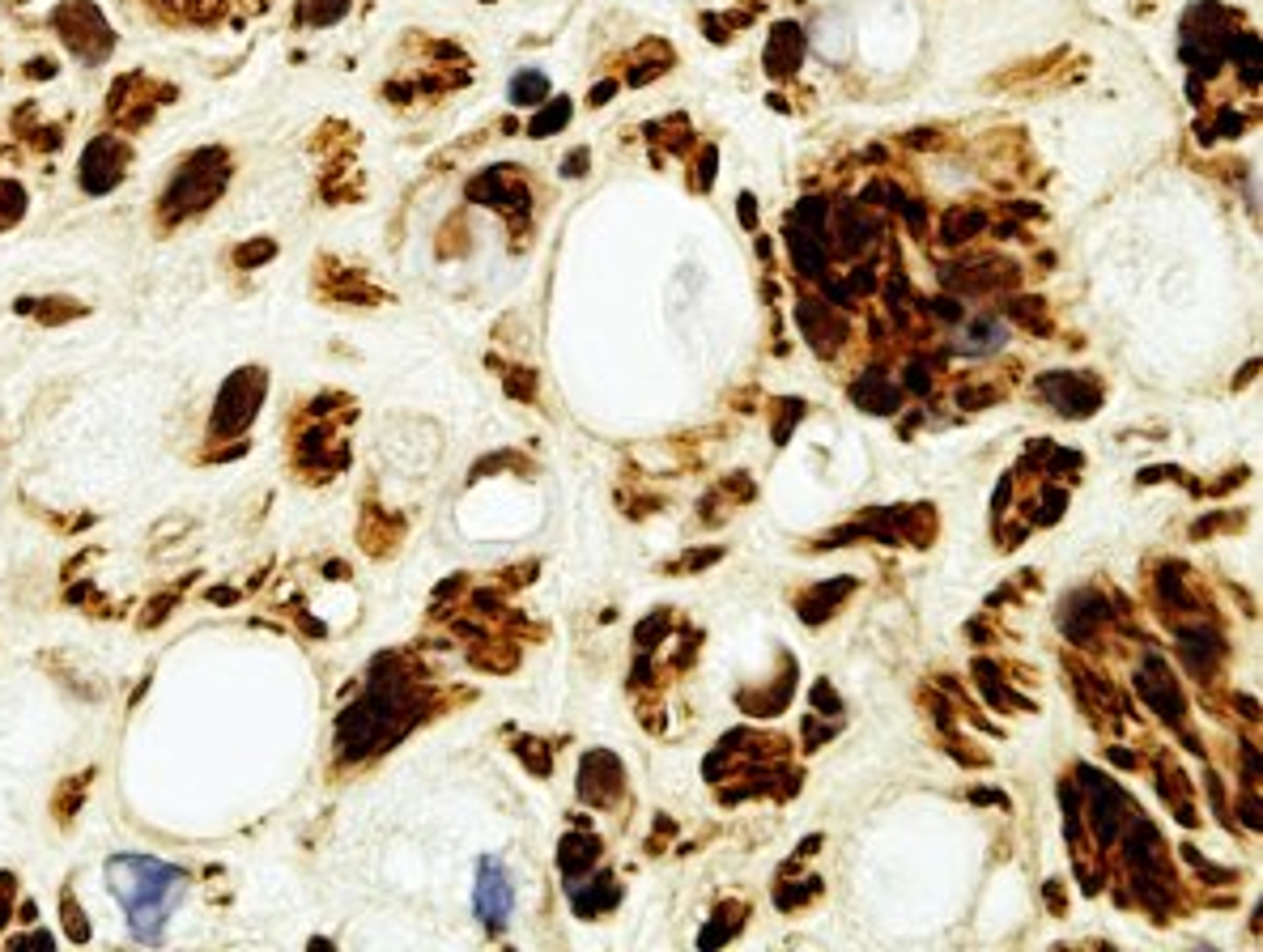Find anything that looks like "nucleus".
<instances>
[{
    "label": "nucleus",
    "instance_id": "nucleus-1",
    "mask_svg": "<svg viewBox=\"0 0 1263 952\" xmlns=\"http://www.w3.org/2000/svg\"><path fill=\"white\" fill-rule=\"evenodd\" d=\"M187 872L175 864H162L154 855H116L107 859V889L124 906L128 931L141 944H162L171 914L187 897Z\"/></svg>",
    "mask_w": 1263,
    "mask_h": 952
},
{
    "label": "nucleus",
    "instance_id": "nucleus-2",
    "mask_svg": "<svg viewBox=\"0 0 1263 952\" xmlns=\"http://www.w3.org/2000/svg\"><path fill=\"white\" fill-rule=\"evenodd\" d=\"M421 710H426V702H421V693L404 676H375L366 685V693L341 714V723H337V749L349 762L370 757V753L387 749L392 740H400Z\"/></svg>",
    "mask_w": 1263,
    "mask_h": 952
},
{
    "label": "nucleus",
    "instance_id": "nucleus-3",
    "mask_svg": "<svg viewBox=\"0 0 1263 952\" xmlns=\"http://www.w3.org/2000/svg\"><path fill=\"white\" fill-rule=\"evenodd\" d=\"M222 183H226V162H222V154H196L192 166H183L179 179H175V183L166 187V196H162L166 214H171V218H183V214H192V208H204V200H214V196L222 191Z\"/></svg>",
    "mask_w": 1263,
    "mask_h": 952
},
{
    "label": "nucleus",
    "instance_id": "nucleus-4",
    "mask_svg": "<svg viewBox=\"0 0 1263 952\" xmlns=\"http://www.w3.org/2000/svg\"><path fill=\"white\" fill-rule=\"evenodd\" d=\"M264 400V374L260 370H243L235 374L222 396H218V412H214V430L218 434H239L247 421L256 417V404Z\"/></svg>",
    "mask_w": 1263,
    "mask_h": 952
},
{
    "label": "nucleus",
    "instance_id": "nucleus-5",
    "mask_svg": "<svg viewBox=\"0 0 1263 952\" xmlns=\"http://www.w3.org/2000/svg\"><path fill=\"white\" fill-rule=\"evenodd\" d=\"M1136 689H1140V697L1148 702V710H1157L1170 727H1179L1183 723V714H1187V702H1183V693H1179V685H1175V676L1166 672V664L1157 660V655H1148L1144 660V668L1136 672Z\"/></svg>",
    "mask_w": 1263,
    "mask_h": 952
},
{
    "label": "nucleus",
    "instance_id": "nucleus-6",
    "mask_svg": "<svg viewBox=\"0 0 1263 952\" xmlns=\"http://www.w3.org/2000/svg\"><path fill=\"white\" fill-rule=\"evenodd\" d=\"M510 902H515V893H510V880H506L502 864H498V859H481V868H477V889H473V910H477V918H481L485 927H502V918L510 914Z\"/></svg>",
    "mask_w": 1263,
    "mask_h": 952
},
{
    "label": "nucleus",
    "instance_id": "nucleus-7",
    "mask_svg": "<svg viewBox=\"0 0 1263 952\" xmlns=\"http://www.w3.org/2000/svg\"><path fill=\"white\" fill-rule=\"evenodd\" d=\"M1081 778H1085V791L1094 799V808H1089L1094 833H1098L1102 846H1110L1119 837V829H1123V791L1110 778H1102L1098 770H1081Z\"/></svg>",
    "mask_w": 1263,
    "mask_h": 952
},
{
    "label": "nucleus",
    "instance_id": "nucleus-8",
    "mask_svg": "<svg viewBox=\"0 0 1263 952\" xmlns=\"http://www.w3.org/2000/svg\"><path fill=\"white\" fill-rule=\"evenodd\" d=\"M1042 396L1056 404L1064 417H1089L1102 404V391L1089 379H1081V374H1046L1042 379Z\"/></svg>",
    "mask_w": 1263,
    "mask_h": 952
},
{
    "label": "nucleus",
    "instance_id": "nucleus-9",
    "mask_svg": "<svg viewBox=\"0 0 1263 952\" xmlns=\"http://www.w3.org/2000/svg\"><path fill=\"white\" fill-rule=\"evenodd\" d=\"M1183 660H1187V668L1191 672H1200V676H1208L1217 664H1221V655H1225V639L1212 629V625H1191V629H1183Z\"/></svg>",
    "mask_w": 1263,
    "mask_h": 952
},
{
    "label": "nucleus",
    "instance_id": "nucleus-10",
    "mask_svg": "<svg viewBox=\"0 0 1263 952\" xmlns=\"http://www.w3.org/2000/svg\"><path fill=\"white\" fill-rule=\"evenodd\" d=\"M1123 859L1131 872H1157L1162 868V833L1148 821H1131V829L1123 837Z\"/></svg>",
    "mask_w": 1263,
    "mask_h": 952
},
{
    "label": "nucleus",
    "instance_id": "nucleus-11",
    "mask_svg": "<svg viewBox=\"0 0 1263 952\" xmlns=\"http://www.w3.org/2000/svg\"><path fill=\"white\" fill-rule=\"evenodd\" d=\"M800 324L813 337V349H821V353H834L842 345V337H847V328H842L838 320H829L825 302H800Z\"/></svg>",
    "mask_w": 1263,
    "mask_h": 952
},
{
    "label": "nucleus",
    "instance_id": "nucleus-12",
    "mask_svg": "<svg viewBox=\"0 0 1263 952\" xmlns=\"http://www.w3.org/2000/svg\"><path fill=\"white\" fill-rule=\"evenodd\" d=\"M617 783H621V766H617V757H613V753L604 757V774H596V762H592V753L583 757L579 795H583L587 804H608V799L617 795Z\"/></svg>",
    "mask_w": 1263,
    "mask_h": 952
},
{
    "label": "nucleus",
    "instance_id": "nucleus-13",
    "mask_svg": "<svg viewBox=\"0 0 1263 952\" xmlns=\"http://www.w3.org/2000/svg\"><path fill=\"white\" fill-rule=\"evenodd\" d=\"M851 400H856L860 408H868V412H894V408H898V387H889L881 370H868V374L851 387Z\"/></svg>",
    "mask_w": 1263,
    "mask_h": 952
},
{
    "label": "nucleus",
    "instance_id": "nucleus-14",
    "mask_svg": "<svg viewBox=\"0 0 1263 952\" xmlns=\"http://www.w3.org/2000/svg\"><path fill=\"white\" fill-rule=\"evenodd\" d=\"M617 897H621V889H617V876H613V872H604V876H596L592 885H579V889L570 893V902H575V910H579L583 918L600 914V910L613 906Z\"/></svg>",
    "mask_w": 1263,
    "mask_h": 952
},
{
    "label": "nucleus",
    "instance_id": "nucleus-15",
    "mask_svg": "<svg viewBox=\"0 0 1263 952\" xmlns=\"http://www.w3.org/2000/svg\"><path fill=\"white\" fill-rule=\"evenodd\" d=\"M596 859H600V842L587 837V833H570V837L562 842V851H558V868H562L566 876H583Z\"/></svg>",
    "mask_w": 1263,
    "mask_h": 952
},
{
    "label": "nucleus",
    "instance_id": "nucleus-16",
    "mask_svg": "<svg viewBox=\"0 0 1263 952\" xmlns=\"http://www.w3.org/2000/svg\"><path fill=\"white\" fill-rule=\"evenodd\" d=\"M787 247H791V256H796V268L804 272V277H825V247H821V235H813V230H791V239H787Z\"/></svg>",
    "mask_w": 1263,
    "mask_h": 952
},
{
    "label": "nucleus",
    "instance_id": "nucleus-17",
    "mask_svg": "<svg viewBox=\"0 0 1263 952\" xmlns=\"http://www.w3.org/2000/svg\"><path fill=\"white\" fill-rule=\"evenodd\" d=\"M800 52H804V43H800V31H796V26H779V31H775V39H770V52H766V64H770V73H796V64H800Z\"/></svg>",
    "mask_w": 1263,
    "mask_h": 952
},
{
    "label": "nucleus",
    "instance_id": "nucleus-18",
    "mask_svg": "<svg viewBox=\"0 0 1263 952\" xmlns=\"http://www.w3.org/2000/svg\"><path fill=\"white\" fill-rule=\"evenodd\" d=\"M851 587H856L851 579H838V583H825V587H817V591H813V595L800 604V616H804L808 625H813V621H825V616L834 612V604H838L842 595H847Z\"/></svg>",
    "mask_w": 1263,
    "mask_h": 952
},
{
    "label": "nucleus",
    "instance_id": "nucleus-19",
    "mask_svg": "<svg viewBox=\"0 0 1263 952\" xmlns=\"http://www.w3.org/2000/svg\"><path fill=\"white\" fill-rule=\"evenodd\" d=\"M983 226H987V218L979 214V208H958V214H949V218H944V230H940V239L954 247V243H966V239H975Z\"/></svg>",
    "mask_w": 1263,
    "mask_h": 952
},
{
    "label": "nucleus",
    "instance_id": "nucleus-20",
    "mask_svg": "<svg viewBox=\"0 0 1263 952\" xmlns=\"http://www.w3.org/2000/svg\"><path fill=\"white\" fill-rule=\"evenodd\" d=\"M881 230H877V222L873 218H864V214H851L847 222H842V251L847 256H860L864 247H873V239H877Z\"/></svg>",
    "mask_w": 1263,
    "mask_h": 952
},
{
    "label": "nucleus",
    "instance_id": "nucleus-21",
    "mask_svg": "<svg viewBox=\"0 0 1263 952\" xmlns=\"http://www.w3.org/2000/svg\"><path fill=\"white\" fill-rule=\"evenodd\" d=\"M545 94H549L545 73H519V77L510 81V98L523 102V107H533V102H545Z\"/></svg>",
    "mask_w": 1263,
    "mask_h": 952
},
{
    "label": "nucleus",
    "instance_id": "nucleus-22",
    "mask_svg": "<svg viewBox=\"0 0 1263 952\" xmlns=\"http://www.w3.org/2000/svg\"><path fill=\"white\" fill-rule=\"evenodd\" d=\"M566 120H570V102L566 98H558V102H549V112H541L537 120H533V137H549V133H558V128H566Z\"/></svg>",
    "mask_w": 1263,
    "mask_h": 952
},
{
    "label": "nucleus",
    "instance_id": "nucleus-23",
    "mask_svg": "<svg viewBox=\"0 0 1263 952\" xmlns=\"http://www.w3.org/2000/svg\"><path fill=\"white\" fill-rule=\"evenodd\" d=\"M1013 320H1017L1021 328L1046 332V324H1042V302H1038V298H1017V302H1013Z\"/></svg>",
    "mask_w": 1263,
    "mask_h": 952
},
{
    "label": "nucleus",
    "instance_id": "nucleus-24",
    "mask_svg": "<svg viewBox=\"0 0 1263 952\" xmlns=\"http://www.w3.org/2000/svg\"><path fill=\"white\" fill-rule=\"evenodd\" d=\"M821 889V880H800V885H779L775 889V906H783V910H791V906H800L804 897H813Z\"/></svg>",
    "mask_w": 1263,
    "mask_h": 952
},
{
    "label": "nucleus",
    "instance_id": "nucleus-25",
    "mask_svg": "<svg viewBox=\"0 0 1263 952\" xmlns=\"http://www.w3.org/2000/svg\"><path fill=\"white\" fill-rule=\"evenodd\" d=\"M1157 591H1162L1166 604L1183 608V579H1179V566H1162V574H1157Z\"/></svg>",
    "mask_w": 1263,
    "mask_h": 952
},
{
    "label": "nucleus",
    "instance_id": "nucleus-26",
    "mask_svg": "<svg viewBox=\"0 0 1263 952\" xmlns=\"http://www.w3.org/2000/svg\"><path fill=\"white\" fill-rule=\"evenodd\" d=\"M796 222H800V230H813V235H821V222H825V200H804L800 204V214H796Z\"/></svg>",
    "mask_w": 1263,
    "mask_h": 952
},
{
    "label": "nucleus",
    "instance_id": "nucleus-27",
    "mask_svg": "<svg viewBox=\"0 0 1263 952\" xmlns=\"http://www.w3.org/2000/svg\"><path fill=\"white\" fill-rule=\"evenodd\" d=\"M813 706H821L825 714H842V702H838V693H834L825 681H817V689H813Z\"/></svg>",
    "mask_w": 1263,
    "mask_h": 952
},
{
    "label": "nucleus",
    "instance_id": "nucleus-28",
    "mask_svg": "<svg viewBox=\"0 0 1263 952\" xmlns=\"http://www.w3.org/2000/svg\"><path fill=\"white\" fill-rule=\"evenodd\" d=\"M991 400H996V391H983V387H962V391H958V404H962V408L991 404Z\"/></svg>",
    "mask_w": 1263,
    "mask_h": 952
},
{
    "label": "nucleus",
    "instance_id": "nucleus-29",
    "mask_svg": "<svg viewBox=\"0 0 1263 952\" xmlns=\"http://www.w3.org/2000/svg\"><path fill=\"white\" fill-rule=\"evenodd\" d=\"M664 629H668V616L660 612L651 625H643V629H639V643H647V647H651V643H660V639H664Z\"/></svg>",
    "mask_w": 1263,
    "mask_h": 952
},
{
    "label": "nucleus",
    "instance_id": "nucleus-30",
    "mask_svg": "<svg viewBox=\"0 0 1263 952\" xmlns=\"http://www.w3.org/2000/svg\"><path fill=\"white\" fill-rule=\"evenodd\" d=\"M1238 812H1242V821H1246L1250 829H1259V804H1255V791L1242 795V808H1238Z\"/></svg>",
    "mask_w": 1263,
    "mask_h": 952
},
{
    "label": "nucleus",
    "instance_id": "nucleus-31",
    "mask_svg": "<svg viewBox=\"0 0 1263 952\" xmlns=\"http://www.w3.org/2000/svg\"><path fill=\"white\" fill-rule=\"evenodd\" d=\"M906 387H910V391H927V387H931L927 370H923V366H910V370H906Z\"/></svg>",
    "mask_w": 1263,
    "mask_h": 952
},
{
    "label": "nucleus",
    "instance_id": "nucleus-32",
    "mask_svg": "<svg viewBox=\"0 0 1263 952\" xmlns=\"http://www.w3.org/2000/svg\"><path fill=\"white\" fill-rule=\"evenodd\" d=\"M506 391H515V396H533V374H528V370H519V379H506Z\"/></svg>",
    "mask_w": 1263,
    "mask_h": 952
},
{
    "label": "nucleus",
    "instance_id": "nucleus-33",
    "mask_svg": "<svg viewBox=\"0 0 1263 952\" xmlns=\"http://www.w3.org/2000/svg\"><path fill=\"white\" fill-rule=\"evenodd\" d=\"M617 94V81H600L596 89H592V107H600V102H608Z\"/></svg>",
    "mask_w": 1263,
    "mask_h": 952
},
{
    "label": "nucleus",
    "instance_id": "nucleus-34",
    "mask_svg": "<svg viewBox=\"0 0 1263 952\" xmlns=\"http://www.w3.org/2000/svg\"><path fill=\"white\" fill-rule=\"evenodd\" d=\"M1238 128H1242V120H1238L1234 112H1229V116H1221V124H1217V133H1221V137H1234Z\"/></svg>",
    "mask_w": 1263,
    "mask_h": 952
},
{
    "label": "nucleus",
    "instance_id": "nucleus-35",
    "mask_svg": "<svg viewBox=\"0 0 1263 952\" xmlns=\"http://www.w3.org/2000/svg\"><path fill=\"white\" fill-rule=\"evenodd\" d=\"M873 285H877V281H873V268H856V289H860V293H868Z\"/></svg>",
    "mask_w": 1263,
    "mask_h": 952
},
{
    "label": "nucleus",
    "instance_id": "nucleus-36",
    "mask_svg": "<svg viewBox=\"0 0 1263 952\" xmlns=\"http://www.w3.org/2000/svg\"><path fill=\"white\" fill-rule=\"evenodd\" d=\"M583 166H587V154H570L566 158V175H583Z\"/></svg>",
    "mask_w": 1263,
    "mask_h": 952
},
{
    "label": "nucleus",
    "instance_id": "nucleus-37",
    "mask_svg": "<svg viewBox=\"0 0 1263 952\" xmlns=\"http://www.w3.org/2000/svg\"><path fill=\"white\" fill-rule=\"evenodd\" d=\"M754 218H758V208H754V200L745 196V200H741V222H745V226H754Z\"/></svg>",
    "mask_w": 1263,
    "mask_h": 952
},
{
    "label": "nucleus",
    "instance_id": "nucleus-38",
    "mask_svg": "<svg viewBox=\"0 0 1263 952\" xmlns=\"http://www.w3.org/2000/svg\"><path fill=\"white\" fill-rule=\"evenodd\" d=\"M1238 710H1242V718H1259V706L1250 697H1238Z\"/></svg>",
    "mask_w": 1263,
    "mask_h": 952
},
{
    "label": "nucleus",
    "instance_id": "nucleus-39",
    "mask_svg": "<svg viewBox=\"0 0 1263 952\" xmlns=\"http://www.w3.org/2000/svg\"><path fill=\"white\" fill-rule=\"evenodd\" d=\"M1110 757H1115V762H1119V766H1127V770H1131V766H1136V757H1131V753H1127V749H1115V753H1110Z\"/></svg>",
    "mask_w": 1263,
    "mask_h": 952
},
{
    "label": "nucleus",
    "instance_id": "nucleus-40",
    "mask_svg": "<svg viewBox=\"0 0 1263 952\" xmlns=\"http://www.w3.org/2000/svg\"><path fill=\"white\" fill-rule=\"evenodd\" d=\"M817 846H821V837H804V842H800V855H813Z\"/></svg>",
    "mask_w": 1263,
    "mask_h": 952
}]
</instances>
